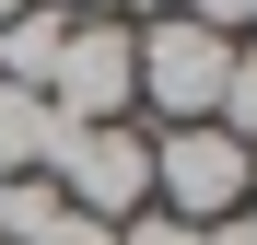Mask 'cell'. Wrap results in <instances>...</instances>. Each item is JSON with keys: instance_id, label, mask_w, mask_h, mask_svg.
Segmentation results:
<instances>
[{"instance_id": "obj_1", "label": "cell", "mask_w": 257, "mask_h": 245, "mask_svg": "<svg viewBox=\"0 0 257 245\" xmlns=\"http://www.w3.org/2000/svg\"><path fill=\"white\" fill-rule=\"evenodd\" d=\"M47 187L70 198V210H94V222H141L152 210V129H59L47 140Z\"/></svg>"}, {"instance_id": "obj_2", "label": "cell", "mask_w": 257, "mask_h": 245, "mask_svg": "<svg viewBox=\"0 0 257 245\" xmlns=\"http://www.w3.org/2000/svg\"><path fill=\"white\" fill-rule=\"evenodd\" d=\"M141 35V105L164 117V129H199L210 105H222V70H234V47L245 35H210V24H187V12H164V24H128Z\"/></svg>"}, {"instance_id": "obj_3", "label": "cell", "mask_w": 257, "mask_h": 245, "mask_svg": "<svg viewBox=\"0 0 257 245\" xmlns=\"http://www.w3.org/2000/svg\"><path fill=\"white\" fill-rule=\"evenodd\" d=\"M245 175H257V152L222 140L210 117H199V129H152V198H164L176 222H199V233L234 222V210H245Z\"/></svg>"}, {"instance_id": "obj_4", "label": "cell", "mask_w": 257, "mask_h": 245, "mask_svg": "<svg viewBox=\"0 0 257 245\" xmlns=\"http://www.w3.org/2000/svg\"><path fill=\"white\" fill-rule=\"evenodd\" d=\"M141 105V35L128 24H70V47L47 70V117L59 129H117Z\"/></svg>"}, {"instance_id": "obj_5", "label": "cell", "mask_w": 257, "mask_h": 245, "mask_svg": "<svg viewBox=\"0 0 257 245\" xmlns=\"http://www.w3.org/2000/svg\"><path fill=\"white\" fill-rule=\"evenodd\" d=\"M59 47H70V12H59V0H35V12H12V24H0V82H24V94H47Z\"/></svg>"}, {"instance_id": "obj_6", "label": "cell", "mask_w": 257, "mask_h": 245, "mask_svg": "<svg viewBox=\"0 0 257 245\" xmlns=\"http://www.w3.org/2000/svg\"><path fill=\"white\" fill-rule=\"evenodd\" d=\"M47 140H59L47 94H24V82H0V187H12V175H47Z\"/></svg>"}, {"instance_id": "obj_7", "label": "cell", "mask_w": 257, "mask_h": 245, "mask_svg": "<svg viewBox=\"0 0 257 245\" xmlns=\"http://www.w3.org/2000/svg\"><path fill=\"white\" fill-rule=\"evenodd\" d=\"M59 210H70V198H59L47 175H12V187H0V245H35Z\"/></svg>"}, {"instance_id": "obj_8", "label": "cell", "mask_w": 257, "mask_h": 245, "mask_svg": "<svg viewBox=\"0 0 257 245\" xmlns=\"http://www.w3.org/2000/svg\"><path fill=\"white\" fill-rule=\"evenodd\" d=\"M210 129L257 152V47H234V70H222V105H210Z\"/></svg>"}, {"instance_id": "obj_9", "label": "cell", "mask_w": 257, "mask_h": 245, "mask_svg": "<svg viewBox=\"0 0 257 245\" xmlns=\"http://www.w3.org/2000/svg\"><path fill=\"white\" fill-rule=\"evenodd\" d=\"M117 245H199V222H176V210H141V222H117Z\"/></svg>"}, {"instance_id": "obj_10", "label": "cell", "mask_w": 257, "mask_h": 245, "mask_svg": "<svg viewBox=\"0 0 257 245\" xmlns=\"http://www.w3.org/2000/svg\"><path fill=\"white\" fill-rule=\"evenodd\" d=\"M35 245H117V222H94V210H59V222L35 233Z\"/></svg>"}, {"instance_id": "obj_11", "label": "cell", "mask_w": 257, "mask_h": 245, "mask_svg": "<svg viewBox=\"0 0 257 245\" xmlns=\"http://www.w3.org/2000/svg\"><path fill=\"white\" fill-rule=\"evenodd\" d=\"M187 24H210V35H245V0H187Z\"/></svg>"}, {"instance_id": "obj_12", "label": "cell", "mask_w": 257, "mask_h": 245, "mask_svg": "<svg viewBox=\"0 0 257 245\" xmlns=\"http://www.w3.org/2000/svg\"><path fill=\"white\" fill-rule=\"evenodd\" d=\"M199 245H257V222H245V210H234V222H210V233H199Z\"/></svg>"}, {"instance_id": "obj_13", "label": "cell", "mask_w": 257, "mask_h": 245, "mask_svg": "<svg viewBox=\"0 0 257 245\" xmlns=\"http://www.w3.org/2000/svg\"><path fill=\"white\" fill-rule=\"evenodd\" d=\"M128 12H141V24H164V12H187V0H128Z\"/></svg>"}, {"instance_id": "obj_14", "label": "cell", "mask_w": 257, "mask_h": 245, "mask_svg": "<svg viewBox=\"0 0 257 245\" xmlns=\"http://www.w3.org/2000/svg\"><path fill=\"white\" fill-rule=\"evenodd\" d=\"M12 12H35V0H0V24H12Z\"/></svg>"}, {"instance_id": "obj_15", "label": "cell", "mask_w": 257, "mask_h": 245, "mask_svg": "<svg viewBox=\"0 0 257 245\" xmlns=\"http://www.w3.org/2000/svg\"><path fill=\"white\" fill-rule=\"evenodd\" d=\"M245 47H257V0H245Z\"/></svg>"}, {"instance_id": "obj_16", "label": "cell", "mask_w": 257, "mask_h": 245, "mask_svg": "<svg viewBox=\"0 0 257 245\" xmlns=\"http://www.w3.org/2000/svg\"><path fill=\"white\" fill-rule=\"evenodd\" d=\"M245 198H257V175H245ZM245 222H257V210H245Z\"/></svg>"}]
</instances>
